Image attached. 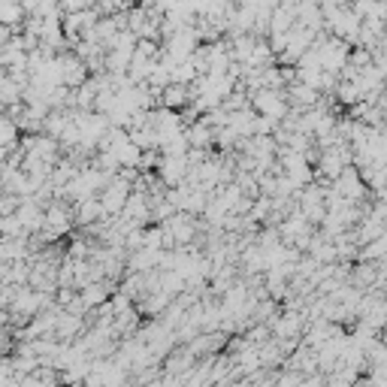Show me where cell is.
Segmentation results:
<instances>
[{
    "label": "cell",
    "mask_w": 387,
    "mask_h": 387,
    "mask_svg": "<svg viewBox=\"0 0 387 387\" xmlns=\"http://www.w3.org/2000/svg\"><path fill=\"white\" fill-rule=\"evenodd\" d=\"M58 387H64V384H58Z\"/></svg>",
    "instance_id": "6da1fadb"
}]
</instances>
